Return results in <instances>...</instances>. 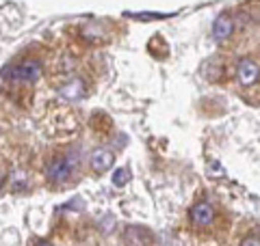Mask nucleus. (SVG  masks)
Returning a JSON list of instances; mask_svg holds the SVG:
<instances>
[{
	"label": "nucleus",
	"instance_id": "obj_1",
	"mask_svg": "<svg viewBox=\"0 0 260 246\" xmlns=\"http://www.w3.org/2000/svg\"><path fill=\"white\" fill-rule=\"evenodd\" d=\"M76 167H78L76 155H59V158L50 160V164H48L46 177H48V182H52V184H65L74 175Z\"/></svg>",
	"mask_w": 260,
	"mask_h": 246
},
{
	"label": "nucleus",
	"instance_id": "obj_2",
	"mask_svg": "<svg viewBox=\"0 0 260 246\" xmlns=\"http://www.w3.org/2000/svg\"><path fill=\"white\" fill-rule=\"evenodd\" d=\"M42 71H44V67L37 59H26L20 65H13L11 69H7L5 76L13 82H35L42 76Z\"/></svg>",
	"mask_w": 260,
	"mask_h": 246
},
{
	"label": "nucleus",
	"instance_id": "obj_3",
	"mask_svg": "<svg viewBox=\"0 0 260 246\" xmlns=\"http://www.w3.org/2000/svg\"><path fill=\"white\" fill-rule=\"evenodd\" d=\"M191 223L193 227H210L215 223V208L208 201H200L191 210Z\"/></svg>",
	"mask_w": 260,
	"mask_h": 246
},
{
	"label": "nucleus",
	"instance_id": "obj_4",
	"mask_svg": "<svg viewBox=\"0 0 260 246\" xmlns=\"http://www.w3.org/2000/svg\"><path fill=\"white\" fill-rule=\"evenodd\" d=\"M237 76H239V82L243 87H251V85H256L258 78H260V67H258V63L256 61H251V59H241L239 65H237Z\"/></svg>",
	"mask_w": 260,
	"mask_h": 246
},
{
	"label": "nucleus",
	"instance_id": "obj_5",
	"mask_svg": "<svg viewBox=\"0 0 260 246\" xmlns=\"http://www.w3.org/2000/svg\"><path fill=\"white\" fill-rule=\"evenodd\" d=\"M113 162H115V153L111 149H95L91 153V169L95 173H107L113 167Z\"/></svg>",
	"mask_w": 260,
	"mask_h": 246
},
{
	"label": "nucleus",
	"instance_id": "obj_6",
	"mask_svg": "<svg viewBox=\"0 0 260 246\" xmlns=\"http://www.w3.org/2000/svg\"><path fill=\"white\" fill-rule=\"evenodd\" d=\"M232 30H234V20L230 18L228 13H221V15H217V20L213 22V37L217 41H223L232 35Z\"/></svg>",
	"mask_w": 260,
	"mask_h": 246
},
{
	"label": "nucleus",
	"instance_id": "obj_7",
	"mask_svg": "<svg viewBox=\"0 0 260 246\" xmlns=\"http://www.w3.org/2000/svg\"><path fill=\"white\" fill-rule=\"evenodd\" d=\"M59 93L61 97H65V100H70V102H78V100H83L85 97V82L80 80V78H74V80H70L68 85H63L59 89Z\"/></svg>",
	"mask_w": 260,
	"mask_h": 246
},
{
	"label": "nucleus",
	"instance_id": "obj_8",
	"mask_svg": "<svg viewBox=\"0 0 260 246\" xmlns=\"http://www.w3.org/2000/svg\"><path fill=\"white\" fill-rule=\"evenodd\" d=\"M126 240L128 242H135V246H145V244L150 242V233L143 231L141 227H133V229H128Z\"/></svg>",
	"mask_w": 260,
	"mask_h": 246
},
{
	"label": "nucleus",
	"instance_id": "obj_9",
	"mask_svg": "<svg viewBox=\"0 0 260 246\" xmlns=\"http://www.w3.org/2000/svg\"><path fill=\"white\" fill-rule=\"evenodd\" d=\"M128 179H130V171L128 169H117L115 173H113V186L121 188V186L128 184Z\"/></svg>",
	"mask_w": 260,
	"mask_h": 246
},
{
	"label": "nucleus",
	"instance_id": "obj_10",
	"mask_svg": "<svg viewBox=\"0 0 260 246\" xmlns=\"http://www.w3.org/2000/svg\"><path fill=\"white\" fill-rule=\"evenodd\" d=\"M208 175H210V177H221V175H223L221 164H219V162H210V164H208Z\"/></svg>",
	"mask_w": 260,
	"mask_h": 246
},
{
	"label": "nucleus",
	"instance_id": "obj_11",
	"mask_svg": "<svg viewBox=\"0 0 260 246\" xmlns=\"http://www.w3.org/2000/svg\"><path fill=\"white\" fill-rule=\"evenodd\" d=\"M241 246H260V240L258 237H245V240L241 242Z\"/></svg>",
	"mask_w": 260,
	"mask_h": 246
},
{
	"label": "nucleus",
	"instance_id": "obj_12",
	"mask_svg": "<svg viewBox=\"0 0 260 246\" xmlns=\"http://www.w3.org/2000/svg\"><path fill=\"white\" fill-rule=\"evenodd\" d=\"M37 246H54V244H50V242H39Z\"/></svg>",
	"mask_w": 260,
	"mask_h": 246
},
{
	"label": "nucleus",
	"instance_id": "obj_13",
	"mask_svg": "<svg viewBox=\"0 0 260 246\" xmlns=\"http://www.w3.org/2000/svg\"><path fill=\"white\" fill-rule=\"evenodd\" d=\"M0 188H3V177H0Z\"/></svg>",
	"mask_w": 260,
	"mask_h": 246
}]
</instances>
